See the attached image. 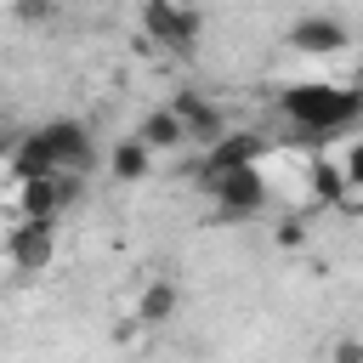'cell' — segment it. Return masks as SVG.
I'll use <instances>...</instances> for the list:
<instances>
[{
    "label": "cell",
    "mask_w": 363,
    "mask_h": 363,
    "mask_svg": "<svg viewBox=\"0 0 363 363\" xmlns=\"http://www.w3.org/2000/svg\"><path fill=\"white\" fill-rule=\"evenodd\" d=\"M261 159V136L255 130H233V136H216L210 147H204V164H199V176L210 182V176H221V170H238V164H255Z\"/></svg>",
    "instance_id": "30bf717a"
},
{
    "label": "cell",
    "mask_w": 363,
    "mask_h": 363,
    "mask_svg": "<svg viewBox=\"0 0 363 363\" xmlns=\"http://www.w3.org/2000/svg\"><path fill=\"white\" fill-rule=\"evenodd\" d=\"M40 142L51 147V164H57V170H74V176H85L91 159H96L91 130H85L79 119H45V125H40Z\"/></svg>",
    "instance_id": "52a82bcc"
},
{
    "label": "cell",
    "mask_w": 363,
    "mask_h": 363,
    "mask_svg": "<svg viewBox=\"0 0 363 363\" xmlns=\"http://www.w3.org/2000/svg\"><path fill=\"white\" fill-rule=\"evenodd\" d=\"M329 363H363V340H357V335H340V340L329 346Z\"/></svg>",
    "instance_id": "e0dca14e"
},
{
    "label": "cell",
    "mask_w": 363,
    "mask_h": 363,
    "mask_svg": "<svg viewBox=\"0 0 363 363\" xmlns=\"http://www.w3.org/2000/svg\"><path fill=\"white\" fill-rule=\"evenodd\" d=\"M284 119L312 130V136H329V130H346L357 113H363V91H346V85H329V79H301L278 96Z\"/></svg>",
    "instance_id": "6da1fadb"
},
{
    "label": "cell",
    "mask_w": 363,
    "mask_h": 363,
    "mask_svg": "<svg viewBox=\"0 0 363 363\" xmlns=\"http://www.w3.org/2000/svg\"><path fill=\"white\" fill-rule=\"evenodd\" d=\"M136 23H142V40L164 45V51H193L199 34H204V17L187 0H142L136 6Z\"/></svg>",
    "instance_id": "7a4b0ae2"
},
{
    "label": "cell",
    "mask_w": 363,
    "mask_h": 363,
    "mask_svg": "<svg viewBox=\"0 0 363 363\" xmlns=\"http://www.w3.org/2000/svg\"><path fill=\"white\" fill-rule=\"evenodd\" d=\"M306 182H312V199H318L323 210H335V204H340V193H346V170H340V164H329V159H318Z\"/></svg>",
    "instance_id": "5bb4252c"
},
{
    "label": "cell",
    "mask_w": 363,
    "mask_h": 363,
    "mask_svg": "<svg viewBox=\"0 0 363 363\" xmlns=\"http://www.w3.org/2000/svg\"><path fill=\"white\" fill-rule=\"evenodd\" d=\"M62 6H68V0H62Z\"/></svg>",
    "instance_id": "ffe728a7"
},
{
    "label": "cell",
    "mask_w": 363,
    "mask_h": 363,
    "mask_svg": "<svg viewBox=\"0 0 363 363\" xmlns=\"http://www.w3.org/2000/svg\"><path fill=\"white\" fill-rule=\"evenodd\" d=\"M284 45H289L295 57H340V51L352 45V28H346L340 17H329V11H306V17L289 23Z\"/></svg>",
    "instance_id": "8992f818"
},
{
    "label": "cell",
    "mask_w": 363,
    "mask_h": 363,
    "mask_svg": "<svg viewBox=\"0 0 363 363\" xmlns=\"http://www.w3.org/2000/svg\"><path fill=\"white\" fill-rule=\"evenodd\" d=\"M272 244H278V250H306V221H301V216H284V221L272 227Z\"/></svg>",
    "instance_id": "9a60e30c"
},
{
    "label": "cell",
    "mask_w": 363,
    "mask_h": 363,
    "mask_svg": "<svg viewBox=\"0 0 363 363\" xmlns=\"http://www.w3.org/2000/svg\"><path fill=\"white\" fill-rule=\"evenodd\" d=\"M11 147H17V136H11V125H0V164L11 159Z\"/></svg>",
    "instance_id": "d6986e66"
},
{
    "label": "cell",
    "mask_w": 363,
    "mask_h": 363,
    "mask_svg": "<svg viewBox=\"0 0 363 363\" xmlns=\"http://www.w3.org/2000/svg\"><path fill=\"white\" fill-rule=\"evenodd\" d=\"M340 170H346V182H352V187H363V136H357V142L346 147V159H340Z\"/></svg>",
    "instance_id": "ac0fdd59"
},
{
    "label": "cell",
    "mask_w": 363,
    "mask_h": 363,
    "mask_svg": "<svg viewBox=\"0 0 363 363\" xmlns=\"http://www.w3.org/2000/svg\"><path fill=\"white\" fill-rule=\"evenodd\" d=\"M0 255L17 267V272H45L57 261V221H40V216H17V227L6 233Z\"/></svg>",
    "instance_id": "277c9868"
},
{
    "label": "cell",
    "mask_w": 363,
    "mask_h": 363,
    "mask_svg": "<svg viewBox=\"0 0 363 363\" xmlns=\"http://www.w3.org/2000/svg\"><path fill=\"white\" fill-rule=\"evenodd\" d=\"M130 136H136L147 153H182V147H187V130H182V119H176L170 108H147Z\"/></svg>",
    "instance_id": "8fae6325"
},
{
    "label": "cell",
    "mask_w": 363,
    "mask_h": 363,
    "mask_svg": "<svg viewBox=\"0 0 363 363\" xmlns=\"http://www.w3.org/2000/svg\"><path fill=\"white\" fill-rule=\"evenodd\" d=\"M147 170H153V153H147L136 136H119V142L108 147V176H113V182H142Z\"/></svg>",
    "instance_id": "7c38bea8"
},
{
    "label": "cell",
    "mask_w": 363,
    "mask_h": 363,
    "mask_svg": "<svg viewBox=\"0 0 363 363\" xmlns=\"http://www.w3.org/2000/svg\"><path fill=\"white\" fill-rule=\"evenodd\" d=\"M6 164H11V176H17V182H23V176H45V170H57V164H51V147L40 142V130L17 136V147H11V159H6Z\"/></svg>",
    "instance_id": "4fadbf2b"
},
{
    "label": "cell",
    "mask_w": 363,
    "mask_h": 363,
    "mask_svg": "<svg viewBox=\"0 0 363 363\" xmlns=\"http://www.w3.org/2000/svg\"><path fill=\"white\" fill-rule=\"evenodd\" d=\"M176 119H182V130H187V142H199V147H210L216 136H227V113L204 96V91H176L170 102H164Z\"/></svg>",
    "instance_id": "ba28073f"
},
{
    "label": "cell",
    "mask_w": 363,
    "mask_h": 363,
    "mask_svg": "<svg viewBox=\"0 0 363 363\" xmlns=\"http://www.w3.org/2000/svg\"><path fill=\"white\" fill-rule=\"evenodd\" d=\"M62 11V0H17V17L23 23H51Z\"/></svg>",
    "instance_id": "2e32d148"
},
{
    "label": "cell",
    "mask_w": 363,
    "mask_h": 363,
    "mask_svg": "<svg viewBox=\"0 0 363 363\" xmlns=\"http://www.w3.org/2000/svg\"><path fill=\"white\" fill-rule=\"evenodd\" d=\"M216 193V216L221 221H250L267 210V182H261V164H238V170H221L204 182Z\"/></svg>",
    "instance_id": "3957f363"
},
{
    "label": "cell",
    "mask_w": 363,
    "mask_h": 363,
    "mask_svg": "<svg viewBox=\"0 0 363 363\" xmlns=\"http://www.w3.org/2000/svg\"><path fill=\"white\" fill-rule=\"evenodd\" d=\"M74 199H79V176L74 170H45V176H23L17 182V210L40 216V221H57Z\"/></svg>",
    "instance_id": "5b68a950"
},
{
    "label": "cell",
    "mask_w": 363,
    "mask_h": 363,
    "mask_svg": "<svg viewBox=\"0 0 363 363\" xmlns=\"http://www.w3.org/2000/svg\"><path fill=\"white\" fill-rule=\"evenodd\" d=\"M176 312H182V284H176L170 272H153V278L136 289V306H130L136 329H164Z\"/></svg>",
    "instance_id": "9c48e42d"
}]
</instances>
